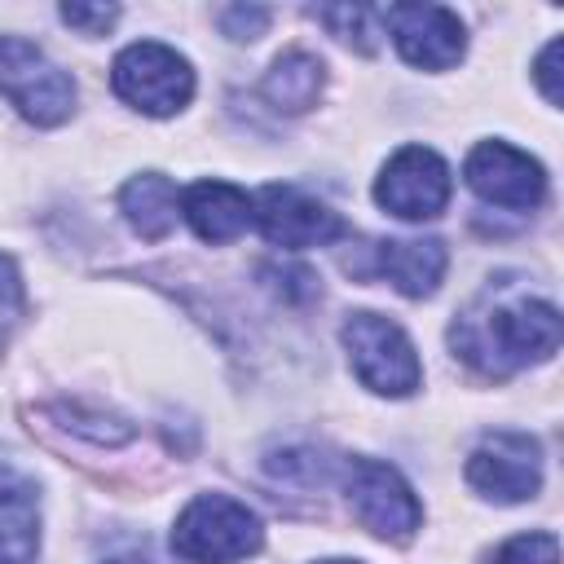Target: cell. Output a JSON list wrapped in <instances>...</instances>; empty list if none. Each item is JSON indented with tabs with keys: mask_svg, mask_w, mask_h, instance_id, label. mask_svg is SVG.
I'll return each mask as SVG.
<instances>
[{
	"mask_svg": "<svg viewBox=\"0 0 564 564\" xmlns=\"http://www.w3.org/2000/svg\"><path fill=\"white\" fill-rule=\"evenodd\" d=\"M449 344L471 370L502 379L560 348V308L511 291V282H494L454 317Z\"/></svg>",
	"mask_w": 564,
	"mask_h": 564,
	"instance_id": "6da1fadb",
	"label": "cell"
},
{
	"mask_svg": "<svg viewBox=\"0 0 564 564\" xmlns=\"http://www.w3.org/2000/svg\"><path fill=\"white\" fill-rule=\"evenodd\" d=\"M264 546L260 516L229 494H198L172 529V551L185 564H238Z\"/></svg>",
	"mask_w": 564,
	"mask_h": 564,
	"instance_id": "7a4b0ae2",
	"label": "cell"
},
{
	"mask_svg": "<svg viewBox=\"0 0 564 564\" xmlns=\"http://www.w3.org/2000/svg\"><path fill=\"white\" fill-rule=\"evenodd\" d=\"M344 348H348V361L357 370V379L379 392V397H410L419 383H423V366H419V352L410 344V335L388 322L383 313H348L344 322Z\"/></svg>",
	"mask_w": 564,
	"mask_h": 564,
	"instance_id": "3957f363",
	"label": "cell"
},
{
	"mask_svg": "<svg viewBox=\"0 0 564 564\" xmlns=\"http://www.w3.org/2000/svg\"><path fill=\"white\" fill-rule=\"evenodd\" d=\"M0 97L40 128H53L75 110L70 75L22 35H0Z\"/></svg>",
	"mask_w": 564,
	"mask_h": 564,
	"instance_id": "277c9868",
	"label": "cell"
},
{
	"mask_svg": "<svg viewBox=\"0 0 564 564\" xmlns=\"http://www.w3.org/2000/svg\"><path fill=\"white\" fill-rule=\"evenodd\" d=\"M110 88L132 110L163 119V115H176L194 97V70L176 48H167L159 40H137L115 57Z\"/></svg>",
	"mask_w": 564,
	"mask_h": 564,
	"instance_id": "5b68a950",
	"label": "cell"
},
{
	"mask_svg": "<svg viewBox=\"0 0 564 564\" xmlns=\"http://www.w3.org/2000/svg\"><path fill=\"white\" fill-rule=\"evenodd\" d=\"M344 494L352 516L383 542H410L414 529L423 524V507L414 489L401 480L397 467L379 458H352L344 471Z\"/></svg>",
	"mask_w": 564,
	"mask_h": 564,
	"instance_id": "8992f818",
	"label": "cell"
},
{
	"mask_svg": "<svg viewBox=\"0 0 564 564\" xmlns=\"http://www.w3.org/2000/svg\"><path fill=\"white\" fill-rule=\"evenodd\" d=\"M449 189H454V181L436 150L401 145L375 181V203L397 220H432L445 212Z\"/></svg>",
	"mask_w": 564,
	"mask_h": 564,
	"instance_id": "52a82bcc",
	"label": "cell"
},
{
	"mask_svg": "<svg viewBox=\"0 0 564 564\" xmlns=\"http://www.w3.org/2000/svg\"><path fill=\"white\" fill-rule=\"evenodd\" d=\"M251 220L260 234L282 247V251H308V247H330L335 238L348 234L344 216L330 212L322 198L295 189V185H264L251 203Z\"/></svg>",
	"mask_w": 564,
	"mask_h": 564,
	"instance_id": "ba28073f",
	"label": "cell"
},
{
	"mask_svg": "<svg viewBox=\"0 0 564 564\" xmlns=\"http://www.w3.org/2000/svg\"><path fill=\"white\" fill-rule=\"evenodd\" d=\"M467 480L494 502H524L542 485V445L524 432H494L471 449Z\"/></svg>",
	"mask_w": 564,
	"mask_h": 564,
	"instance_id": "9c48e42d",
	"label": "cell"
},
{
	"mask_svg": "<svg viewBox=\"0 0 564 564\" xmlns=\"http://www.w3.org/2000/svg\"><path fill=\"white\" fill-rule=\"evenodd\" d=\"M467 185L494 203V207H511V212H529L542 203L546 194V172L538 159H529L524 150L507 145V141H480L467 154Z\"/></svg>",
	"mask_w": 564,
	"mask_h": 564,
	"instance_id": "30bf717a",
	"label": "cell"
},
{
	"mask_svg": "<svg viewBox=\"0 0 564 564\" xmlns=\"http://www.w3.org/2000/svg\"><path fill=\"white\" fill-rule=\"evenodd\" d=\"M383 26L392 31L397 53L423 70H449L467 48L458 13L445 4H392L383 9Z\"/></svg>",
	"mask_w": 564,
	"mask_h": 564,
	"instance_id": "8fae6325",
	"label": "cell"
},
{
	"mask_svg": "<svg viewBox=\"0 0 564 564\" xmlns=\"http://www.w3.org/2000/svg\"><path fill=\"white\" fill-rule=\"evenodd\" d=\"M449 251L441 238H383L375 242V269L410 300H423L441 286Z\"/></svg>",
	"mask_w": 564,
	"mask_h": 564,
	"instance_id": "7c38bea8",
	"label": "cell"
},
{
	"mask_svg": "<svg viewBox=\"0 0 564 564\" xmlns=\"http://www.w3.org/2000/svg\"><path fill=\"white\" fill-rule=\"evenodd\" d=\"M181 216L203 242H234L251 225V198L229 181H198L185 189Z\"/></svg>",
	"mask_w": 564,
	"mask_h": 564,
	"instance_id": "4fadbf2b",
	"label": "cell"
},
{
	"mask_svg": "<svg viewBox=\"0 0 564 564\" xmlns=\"http://www.w3.org/2000/svg\"><path fill=\"white\" fill-rule=\"evenodd\" d=\"M40 494L31 480L0 467V564H35Z\"/></svg>",
	"mask_w": 564,
	"mask_h": 564,
	"instance_id": "5bb4252c",
	"label": "cell"
},
{
	"mask_svg": "<svg viewBox=\"0 0 564 564\" xmlns=\"http://www.w3.org/2000/svg\"><path fill=\"white\" fill-rule=\"evenodd\" d=\"M176 207H181V194H176V185H172L163 172H141V176H132V181L119 189V212H123L128 225H132L141 238H150V242H159V238L172 234Z\"/></svg>",
	"mask_w": 564,
	"mask_h": 564,
	"instance_id": "9a60e30c",
	"label": "cell"
},
{
	"mask_svg": "<svg viewBox=\"0 0 564 564\" xmlns=\"http://www.w3.org/2000/svg\"><path fill=\"white\" fill-rule=\"evenodd\" d=\"M260 93H264V101H269L273 110L300 115V110H308V106L317 101V93H322V62H317L313 53H304V48H286V53L269 66Z\"/></svg>",
	"mask_w": 564,
	"mask_h": 564,
	"instance_id": "2e32d148",
	"label": "cell"
},
{
	"mask_svg": "<svg viewBox=\"0 0 564 564\" xmlns=\"http://www.w3.org/2000/svg\"><path fill=\"white\" fill-rule=\"evenodd\" d=\"M317 18L330 26V35H339V40L352 44L357 53H375V48H379V22H383V9L330 4V9H317Z\"/></svg>",
	"mask_w": 564,
	"mask_h": 564,
	"instance_id": "e0dca14e",
	"label": "cell"
},
{
	"mask_svg": "<svg viewBox=\"0 0 564 564\" xmlns=\"http://www.w3.org/2000/svg\"><path fill=\"white\" fill-rule=\"evenodd\" d=\"M489 564H560V542L555 533H516L494 551Z\"/></svg>",
	"mask_w": 564,
	"mask_h": 564,
	"instance_id": "ac0fdd59",
	"label": "cell"
},
{
	"mask_svg": "<svg viewBox=\"0 0 564 564\" xmlns=\"http://www.w3.org/2000/svg\"><path fill=\"white\" fill-rule=\"evenodd\" d=\"M216 22H220V31H225L229 40H260L264 26L273 22V13L260 9V4H225V9L216 13Z\"/></svg>",
	"mask_w": 564,
	"mask_h": 564,
	"instance_id": "d6986e66",
	"label": "cell"
},
{
	"mask_svg": "<svg viewBox=\"0 0 564 564\" xmlns=\"http://www.w3.org/2000/svg\"><path fill=\"white\" fill-rule=\"evenodd\" d=\"M115 18H119L115 4H62V22L79 26L84 35H106L115 26Z\"/></svg>",
	"mask_w": 564,
	"mask_h": 564,
	"instance_id": "ffe728a7",
	"label": "cell"
},
{
	"mask_svg": "<svg viewBox=\"0 0 564 564\" xmlns=\"http://www.w3.org/2000/svg\"><path fill=\"white\" fill-rule=\"evenodd\" d=\"M533 79H538L542 97H546L551 106H560V40H551V44L542 48V57H538V66H533Z\"/></svg>",
	"mask_w": 564,
	"mask_h": 564,
	"instance_id": "44dd1931",
	"label": "cell"
},
{
	"mask_svg": "<svg viewBox=\"0 0 564 564\" xmlns=\"http://www.w3.org/2000/svg\"><path fill=\"white\" fill-rule=\"evenodd\" d=\"M26 295H22V278H18V264L9 256H0V313H22Z\"/></svg>",
	"mask_w": 564,
	"mask_h": 564,
	"instance_id": "7402d4cb",
	"label": "cell"
},
{
	"mask_svg": "<svg viewBox=\"0 0 564 564\" xmlns=\"http://www.w3.org/2000/svg\"><path fill=\"white\" fill-rule=\"evenodd\" d=\"M317 564H361V560H317Z\"/></svg>",
	"mask_w": 564,
	"mask_h": 564,
	"instance_id": "603a6c76",
	"label": "cell"
},
{
	"mask_svg": "<svg viewBox=\"0 0 564 564\" xmlns=\"http://www.w3.org/2000/svg\"><path fill=\"white\" fill-rule=\"evenodd\" d=\"M115 564H123V560H115Z\"/></svg>",
	"mask_w": 564,
	"mask_h": 564,
	"instance_id": "cb8c5ba5",
	"label": "cell"
}]
</instances>
